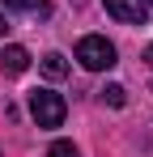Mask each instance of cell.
<instances>
[{
	"instance_id": "30bf717a",
	"label": "cell",
	"mask_w": 153,
	"mask_h": 157,
	"mask_svg": "<svg viewBox=\"0 0 153 157\" xmlns=\"http://www.w3.org/2000/svg\"><path fill=\"white\" fill-rule=\"evenodd\" d=\"M4 34H9V21H4V13H0V38H4Z\"/></svg>"
},
{
	"instance_id": "6da1fadb",
	"label": "cell",
	"mask_w": 153,
	"mask_h": 157,
	"mask_svg": "<svg viewBox=\"0 0 153 157\" xmlns=\"http://www.w3.org/2000/svg\"><path fill=\"white\" fill-rule=\"evenodd\" d=\"M30 115H34L38 128H60L64 115H68V102L55 89H30Z\"/></svg>"
},
{
	"instance_id": "5b68a950",
	"label": "cell",
	"mask_w": 153,
	"mask_h": 157,
	"mask_svg": "<svg viewBox=\"0 0 153 157\" xmlns=\"http://www.w3.org/2000/svg\"><path fill=\"white\" fill-rule=\"evenodd\" d=\"M43 72H47L51 81L68 77V59H64V55H60V51H47V55H43Z\"/></svg>"
},
{
	"instance_id": "52a82bcc",
	"label": "cell",
	"mask_w": 153,
	"mask_h": 157,
	"mask_svg": "<svg viewBox=\"0 0 153 157\" xmlns=\"http://www.w3.org/2000/svg\"><path fill=\"white\" fill-rule=\"evenodd\" d=\"M47 157H81V153H76V144H73V140H55V144L47 149Z\"/></svg>"
},
{
	"instance_id": "ba28073f",
	"label": "cell",
	"mask_w": 153,
	"mask_h": 157,
	"mask_svg": "<svg viewBox=\"0 0 153 157\" xmlns=\"http://www.w3.org/2000/svg\"><path fill=\"white\" fill-rule=\"evenodd\" d=\"M9 9H22V13H30V9H38V0H4Z\"/></svg>"
},
{
	"instance_id": "8fae6325",
	"label": "cell",
	"mask_w": 153,
	"mask_h": 157,
	"mask_svg": "<svg viewBox=\"0 0 153 157\" xmlns=\"http://www.w3.org/2000/svg\"><path fill=\"white\" fill-rule=\"evenodd\" d=\"M145 4H149V9H153V0H145Z\"/></svg>"
},
{
	"instance_id": "3957f363",
	"label": "cell",
	"mask_w": 153,
	"mask_h": 157,
	"mask_svg": "<svg viewBox=\"0 0 153 157\" xmlns=\"http://www.w3.org/2000/svg\"><path fill=\"white\" fill-rule=\"evenodd\" d=\"M106 4V13L115 17V21H124V26H145V17H149V4L145 0H102Z\"/></svg>"
},
{
	"instance_id": "9c48e42d",
	"label": "cell",
	"mask_w": 153,
	"mask_h": 157,
	"mask_svg": "<svg viewBox=\"0 0 153 157\" xmlns=\"http://www.w3.org/2000/svg\"><path fill=\"white\" fill-rule=\"evenodd\" d=\"M145 64H149V68H153V43H149V47H145Z\"/></svg>"
},
{
	"instance_id": "8992f818",
	"label": "cell",
	"mask_w": 153,
	"mask_h": 157,
	"mask_svg": "<svg viewBox=\"0 0 153 157\" xmlns=\"http://www.w3.org/2000/svg\"><path fill=\"white\" fill-rule=\"evenodd\" d=\"M102 102L124 106V102H128V89H124V85H106V89H102Z\"/></svg>"
},
{
	"instance_id": "277c9868",
	"label": "cell",
	"mask_w": 153,
	"mask_h": 157,
	"mask_svg": "<svg viewBox=\"0 0 153 157\" xmlns=\"http://www.w3.org/2000/svg\"><path fill=\"white\" fill-rule=\"evenodd\" d=\"M0 68H4L9 77H22L26 68H30V51H26V47H17V43H9V47L0 51Z\"/></svg>"
},
{
	"instance_id": "7a4b0ae2",
	"label": "cell",
	"mask_w": 153,
	"mask_h": 157,
	"mask_svg": "<svg viewBox=\"0 0 153 157\" xmlns=\"http://www.w3.org/2000/svg\"><path fill=\"white\" fill-rule=\"evenodd\" d=\"M76 59L89 72H106V68H115V43H106L102 34H85L76 43Z\"/></svg>"
}]
</instances>
